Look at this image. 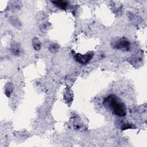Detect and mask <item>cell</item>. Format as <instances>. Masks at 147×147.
Instances as JSON below:
<instances>
[{
    "label": "cell",
    "instance_id": "obj_2",
    "mask_svg": "<svg viewBox=\"0 0 147 147\" xmlns=\"http://www.w3.org/2000/svg\"><path fill=\"white\" fill-rule=\"evenodd\" d=\"M94 56L93 52H90L84 55H81L80 53H76L74 55V58L75 60L81 64H87Z\"/></svg>",
    "mask_w": 147,
    "mask_h": 147
},
{
    "label": "cell",
    "instance_id": "obj_4",
    "mask_svg": "<svg viewBox=\"0 0 147 147\" xmlns=\"http://www.w3.org/2000/svg\"><path fill=\"white\" fill-rule=\"evenodd\" d=\"M52 3L56 6L62 9H65L68 5V3H67V2L63 1H53Z\"/></svg>",
    "mask_w": 147,
    "mask_h": 147
},
{
    "label": "cell",
    "instance_id": "obj_5",
    "mask_svg": "<svg viewBox=\"0 0 147 147\" xmlns=\"http://www.w3.org/2000/svg\"><path fill=\"white\" fill-rule=\"evenodd\" d=\"M131 127H132V126H131L130 124L126 123V124L123 125V126H122L121 128H122V130H123V129H127L131 128Z\"/></svg>",
    "mask_w": 147,
    "mask_h": 147
},
{
    "label": "cell",
    "instance_id": "obj_3",
    "mask_svg": "<svg viewBox=\"0 0 147 147\" xmlns=\"http://www.w3.org/2000/svg\"><path fill=\"white\" fill-rule=\"evenodd\" d=\"M114 45L115 48L118 49H127L129 47V42H128V41L125 40V39L121 38L117 40Z\"/></svg>",
    "mask_w": 147,
    "mask_h": 147
},
{
    "label": "cell",
    "instance_id": "obj_1",
    "mask_svg": "<svg viewBox=\"0 0 147 147\" xmlns=\"http://www.w3.org/2000/svg\"><path fill=\"white\" fill-rule=\"evenodd\" d=\"M103 104L117 116L122 117L126 114V108L125 103L115 95L111 94L107 96L105 99Z\"/></svg>",
    "mask_w": 147,
    "mask_h": 147
}]
</instances>
